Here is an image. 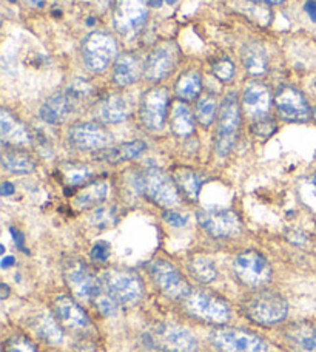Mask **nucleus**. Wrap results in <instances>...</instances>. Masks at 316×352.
Masks as SVG:
<instances>
[{
  "mask_svg": "<svg viewBox=\"0 0 316 352\" xmlns=\"http://www.w3.org/2000/svg\"><path fill=\"white\" fill-rule=\"evenodd\" d=\"M135 186L156 206L174 207L179 204V188L174 179L159 168H147L137 173Z\"/></svg>",
  "mask_w": 316,
  "mask_h": 352,
  "instance_id": "obj_2",
  "label": "nucleus"
},
{
  "mask_svg": "<svg viewBox=\"0 0 316 352\" xmlns=\"http://www.w3.org/2000/svg\"><path fill=\"white\" fill-rule=\"evenodd\" d=\"M313 118H315V121H316V109L313 110Z\"/></svg>",
  "mask_w": 316,
  "mask_h": 352,
  "instance_id": "obj_55",
  "label": "nucleus"
},
{
  "mask_svg": "<svg viewBox=\"0 0 316 352\" xmlns=\"http://www.w3.org/2000/svg\"><path fill=\"white\" fill-rule=\"evenodd\" d=\"M71 111L73 110L71 107H69L65 93H58V94H53V96L42 105L41 118L48 124L58 125V124L65 122Z\"/></svg>",
  "mask_w": 316,
  "mask_h": 352,
  "instance_id": "obj_25",
  "label": "nucleus"
},
{
  "mask_svg": "<svg viewBox=\"0 0 316 352\" xmlns=\"http://www.w3.org/2000/svg\"><path fill=\"white\" fill-rule=\"evenodd\" d=\"M91 301L96 305L98 311L105 317H113L117 314V309H119L117 300L113 297V295L106 291L102 285H100V281H99L98 291L94 292V297Z\"/></svg>",
  "mask_w": 316,
  "mask_h": 352,
  "instance_id": "obj_37",
  "label": "nucleus"
},
{
  "mask_svg": "<svg viewBox=\"0 0 316 352\" xmlns=\"http://www.w3.org/2000/svg\"><path fill=\"white\" fill-rule=\"evenodd\" d=\"M12 264H14V258H12V256H5V258L2 260V267L3 269L11 267Z\"/></svg>",
  "mask_w": 316,
  "mask_h": 352,
  "instance_id": "obj_49",
  "label": "nucleus"
},
{
  "mask_svg": "<svg viewBox=\"0 0 316 352\" xmlns=\"http://www.w3.org/2000/svg\"><path fill=\"white\" fill-rule=\"evenodd\" d=\"M63 275L65 281L76 297L82 301H91L94 292L99 287V280L91 274V270L85 266L84 261L69 258L63 264Z\"/></svg>",
  "mask_w": 316,
  "mask_h": 352,
  "instance_id": "obj_12",
  "label": "nucleus"
},
{
  "mask_svg": "<svg viewBox=\"0 0 316 352\" xmlns=\"http://www.w3.org/2000/svg\"><path fill=\"white\" fill-rule=\"evenodd\" d=\"M213 74L216 76L219 80H230L233 78V74H235V65H233V62L229 59H219L213 64Z\"/></svg>",
  "mask_w": 316,
  "mask_h": 352,
  "instance_id": "obj_39",
  "label": "nucleus"
},
{
  "mask_svg": "<svg viewBox=\"0 0 316 352\" xmlns=\"http://www.w3.org/2000/svg\"><path fill=\"white\" fill-rule=\"evenodd\" d=\"M111 252L110 244L106 241H99L98 244H94V248L91 249V258L96 263H105L109 260Z\"/></svg>",
  "mask_w": 316,
  "mask_h": 352,
  "instance_id": "obj_42",
  "label": "nucleus"
},
{
  "mask_svg": "<svg viewBox=\"0 0 316 352\" xmlns=\"http://www.w3.org/2000/svg\"><path fill=\"white\" fill-rule=\"evenodd\" d=\"M0 135L5 146L8 144L11 147H22L31 142L27 127L6 109L0 111Z\"/></svg>",
  "mask_w": 316,
  "mask_h": 352,
  "instance_id": "obj_20",
  "label": "nucleus"
},
{
  "mask_svg": "<svg viewBox=\"0 0 316 352\" xmlns=\"http://www.w3.org/2000/svg\"><path fill=\"white\" fill-rule=\"evenodd\" d=\"M271 104V96L269 88L264 84L251 82L245 87L242 94V107L245 115L253 121H259L267 116Z\"/></svg>",
  "mask_w": 316,
  "mask_h": 352,
  "instance_id": "obj_18",
  "label": "nucleus"
},
{
  "mask_svg": "<svg viewBox=\"0 0 316 352\" xmlns=\"http://www.w3.org/2000/svg\"><path fill=\"white\" fill-rule=\"evenodd\" d=\"M166 2H167L168 5H174L176 2H178V0H166Z\"/></svg>",
  "mask_w": 316,
  "mask_h": 352,
  "instance_id": "obj_54",
  "label": "nucleus"
},
{
  "mask_svg": "<svg viewBox=\"0 0 316 352\" xmlns=\"http://www.w3.org/2000/svg\"><path fill=\"white\" fill-rule=\"evenodd\" d=\"M278 115L289 122H306L311 118V107L295 87H282L275 98Z\"/></svg>",
  "mask_w": 316,
  "mask_h": 352,
  "instance_id": "obj_14",
  "label": "nucleus"
},
{
  "mask_svg": "<svg viewBox=\"0 0 316 352\" xmlns=\"http://www.w3.org/2000/svg\"><path fill=\"white\" fill-rule=\"evenodd\" d=\"M233 270H235L239 281L251 287L267 285L271 278V267L269 261L255 250L239 254L233 261Z\"/></svg>",
  "mask_w": 316,
  "mask_h": 352,
  "instance_id": "obj_9",
  "label": "nucleus"
},
{
  "mask_svg": "<svg viewBox=\"0 0 316 352\" xmlns=\"http://www.w3.org/2000/svg\"><path fill=\"white\" fill-rule=\"evenodd\" d=\"M216 111L218 102L213 94H204L198 100V105H196V118H198L199 124L204 125V127H208V125L213 124L214 118H216Z\"/></svg>",
  "mask_w": 316,
  "mask_h": 352,
  "instance_id": "obj_36",
  "label": "nucleus"
},
{
  "mask_svg": "<svg viewBox=\"0 0 316 352\" xmlns=\"http://www.w3.org/2000/svg\"><path fill=\"white\" fill-rule=\"evenodd\" d=\"M151 348L166 352H196L199 348L192 332L173 323H159L145 337Z\"/></svg>",
  "mask_w": 316,
  "mask_h": 352,
  "instance_id": "obj_5",
  "label": "nucleus"
},
{
  "mask_svg": "<svg viewBox=\"0 0 316 352\" xmlns=\"http://www.w3.org/2000/svg\"><path fill=\"white\" fill-rule=\"evenodd\" d=\"M251 2H262V3H269V5H280L286 0H251Z\"/></svg>",
  "mask_w": 316,
  "mask_h": 352,
  "instance_id": "obj_51",
  "label": "nucleus"
},
{
  "mask_svg": "<svg viewBox=\"0 0 316 352\" xmlns=\"http://www.w3.org/2000/svg\"><path fill=\"white\" fill-rule=\"evenodd\" d=\"M188 270L196 281L202 283V285H208L216 280V267H214L213 261L204 256H193L188 260Z\"/></svg>",
  "mask_w": 316,
  "mask_h": 352,
  "instance_id": "obj_33",
  "label": "nucleus"
},
{
  "mask_svg": "<svg viewBox=\"0 0 316 352\" xmlns=\"http://www.w3.org/2000/svg\"><path fill=\"white\" fill-rule=\"evenodd\" d=\"M36 334L49 344H60L63 338L62 324L56 316L43 314L36 322Z\"/></svg>",
  "mask_w": 316,
  "mask_h": 352,
  "instance_id": "obj_31",
  "label": "nucleus"
},
{
  "mask_svg": "<svg viewBox=\"0 0 316 352\" xmlns=\"http://www.w3.org/2000/svg\"><path fill=\"white\" fill-rule=\"evenodd\" d=\"M178 64V48L172 42H163L153 48L145 60V76L150 80H162Z\"/></svg>",
  "mask_w": 316,
  "mask_h": 352,
  "instance_id": "obj_17",
  "label": "nucleus"
},
{
  "mask_svg": "<svg viewBox=\"0 0 316 352\" xmlns=\"http://www.w3.org/2000/svg\"><path fill=\"white\" fill-rule=\"evenodd\" d=\"M69 142L79 150H104L113 142V136L98 122L78 124L69 129Z\"/></svg>",
  "mask_w": 316,
  "mask_h": 352,
  "instance_id": "obj_16",
  "label": "nucleus"
},
{
  "mask_svg": "<svg viewBox=\"0 0 316 352\" xmlns=\"http://www.w3.org/2000/svg\"><path fill=\"white\" fill-rule=\"evenodd\" d=\"M23 2L30 6H36V8L37 6H39V8L41 6H43V0H23Z\"/></svg>",
  "mask_w": 316,
  "mask_h": 352,
  "instance_id": "obj_50",
  "label": "nucleus"
},
{
  "mask_svg": "<svg viewBox=\"0 0 316 352\" xmlns=\"http://www.w3.org/2000/svg\"><path fill=\"white\" fill-rule=\"evenodd\" d=\"M304 10L307 12V16L316 23V0H308V2H306Z\"/></svg>",
  "mask_w": 316,
  "mask_h": 352,
  "instance_id": "obj_46",
  "label": "nucleus"
},
{
  "mask_svg": "<svg viewBox=\"0 0 316 352\" xmlns=\"http://www.w3.org/2000/svg\"><path fill=\"white\" fill-rule=\"evenodd\" d=\"M116 41L106 33H91L87 37L82 47L85 65L93 72H100L109 67L110 62L116 56Z\"/></svg>",
  "mask_w": 316,
  "mask_h": 352,
  "instance_id": "obj_10",
  "label": "nucleus"
},
{
  "mask_svg": "<svg viewBox=\"0 0 316 352\" xmlns=\"http://www.w3.org/2000/svg\"><path fill=\"white\" fill-rule=\"evenodd\" d=\"M168 109V93L166 88H151L144 94L141 105V119L145 127L151 131L163 129Z\"/></svg>",
  "mask_w": 316,
  "mask_h": 352,
  "instance_id": "obj_15",
  "label": "nucleus"
},
{
  "mask_svg": "<svg viewBox=\"0 0 316 352\" xmlns=\"http://www.w3.org/2000/svg\"><path fill=\"white\" fill-rule=\"evenodd\" d=\"M147 17L148 11L145 0H116L113 21L119 34L128 39L136 37L145 27Z\"/></svg>",
  "mask_w": 316,
  "mask_h": 352,
  "instance_id": "obj_8",
  "label": "nucleus"
},
{
  "mask_svg": "<svg viewBox=\"0 0 316 352\" xmlns=\"http://www.w3.org/2000/svg\"><path fill=\"white\" fill-rule=\"evenodd\" d=\"M14 193V186L11 184V182H3L2 184V195L3 197H8V195Z\"/></svg>",
  "mask_w": 316,
  "mask_h": 352,
  "instance_id": "obj_48",
  "label": "nucleus"
},
{
  "mask_svg": "<svg viewBox=\"0 0 316 352\" xmlns=\"http://www.w3.org/2000/svg\"><path fill=\"white\" fill-rule=\"evenodd\" d=\"M210 342L219 352H269L261 337L238 328H218L210 334Z\"/></svg>",
  "mask_w": 316,
  "mask_h": 352,
  "instance_id": "obj_7",
  "label": "nucleus"
},
{
  "mask_svg": "<svg viewBox=\"0 0 316 352\" xmlns=\"http://www.w3.org/2000/svg\"><path fill=\"white\" fill-rule=\"evenodd\" d=\"M287 238H289L290 243L298 244V246H301V244L306 243V236L302 235V234H300V232H292V234L287 235Z\"/></svg>",
  "mask_w": 316,
  "mask_h": 352,
  "instance_id": "obj_47",
  "label": "nucleus"
},
{
  "mask_svg": "<svg viewBox=\"0 0 316 352\" xmlns=\"http://www.w3.org/2000/svg\"><path fill=\"white\" fill-rule=\"evenodd\" d=\"M113 219H115V212L110 209H98L93 215V223L98 226V228H109L113 224Z\"/></svg>",
  "mask_w": 316,
  "mask_h": 352,
  "instance_id": "obj_41",
  "label": "nucleus"
},
{
  "mask_svg": "<svg viewBox=\"0 0 316 352\" xmlns=\"http://www.w3.org/2000/svg\"><path fill=\"white\" fill-rule=\"evenodd\" d=\"M6 295H8V286L2 285V298H6Z\"/></svg>",
  "mask_w": 316,
  "mask_h": 352,
  "instance_id": "obj_53",
  "label": "nucleus"
},
{
  "mask_svg": "<svg viewBox=\"0 0 316 352\" xmlns=\"http://www.w3.org/2000/svg\"><path fill=\"white\" fill-rule=\"evenodd\" d=\"M244 316L253 323L261 326H273L281 323L289 314V303L282 295L273 291H255L242 301Z\"/></svg>",
  "mask_w": 316,
  "mask_h": 352,
  "instance_id": "obj_1",
  "label": "nucleus"
},
{
  "mask_svg": "<svg viewBox=\"0 0 316 352\" xmlns=\"http://www.w3.org/2000/svg\"><path fill=\"white\" fill-rule=\"evenodd\" d=\"M98 116L102 122L119 124L128 116V104L119 94H110L99 102Z\"/></svg>",
  "mask_w": 316,
  "mask_h": 352,
  "instance_id": "obj_23",
  "label": "nucleus"
},
{
  "mask_svg": "<svg viewBox=\"0 0 316 352\" xmlns=\"http://www.w3.org/2000/svg\"><path fill=\"white\" fill-rule=\"evenodd\" d=\"M163 219L173 228H182V226L187 224V217L181 215V213L174 212V210H167L163 213Z\"/></svg>",
  "mask_w": 316,
  "mask_h": 352,
  "instance_id": "obj_44",
  "label": "nucleus"
},
{
  "mask_svg": "<svg viewBox=\"0 0 316 352\" xmlns=\"http://www.w3.org/2000/svg\"><path fill=\"white\" fill-rule=\"evenodd\" d=\"M65 96L74 111L91 102L94 98V88L84 79H74L65 90Z\"/></svg>",
  "mask_w": 316,
  "mask_h": 352,
  "instance_id": "obj_30",
  "label": "nucleus"
},
{
  "mask_svg": "<svg viewBox=\"0 0 316 352\" xmlns=\"http://www.w3.org/2000/svg\"><path fill=\"white\" fill-rule=\"evenodd\" d=\"M3 352H37V351L34 344L31 343L27 337L14 336L6 342Z\"/></svg>",
  "mask_w": 316,
  "mask_h": 352,
  "instance_id": "obj_38",
  "label": "nucleus"
},
{
  "mask_svg": "<svg viewBox=\"0 0 316 352\" xmlns=\"http://www.w3.org/2000/svg\"><path fill=\"white\" fill-rule=\"evenodd\" d=\"M172 130L178 136H188L194 131V119L188 105L176 102L172 110Z\"/></svg>",
  "mask_w": 316,
  "mask_h": 352,
  "instance_id": "obj_32",
  "label": "nucleus"
},
{
  "mask_svg": "<svg viewBox=\"0 0 316 352\" xmlns=\"http://www.w3.org/2000/svg\"><path fill=\"white\" fill-rule=\"evenodd\" d=\"M173 179L176 182V186H178L179 192L184 193V197L187 199H198L201 186L202 182H204V179H202V176L198 172L192 170V168H178V170H174L173 173Z\"/></svg>",
  "mask_w": 316,
  "mask_h": 352,
  "instance_id": "obj_27",
  "label": "nucleus"
},
{
  "mask_svg": "<svg viewBox=\"0 0 316 352\" xmlns=\"http://www.w3.org/2000/svg\"><path fill=\"white\" fill-rule=\"evenodd\" d=\"M145 152V144L142 141H131L121 144L117 147H109L100 150L98 153V160L110 162V164H119L130 160H135Z\"/></svg>",
  "mask_w": 316,
  "mask_h": 352,
  "instance_id": "obj_24",
  "label": "nucleus"
},
{
  "mask_svg": "<svg viewBox=\"0 0 316 352\" xmlns=\"http://www.w3.org/2000/svg\"><path fill=\"white\" fill-rule=\"evenodd\" d=\"M99 281L117 300V303L135 305L144 295V285L141 278L130 269H106Z\"/></svg>",
  "mask_w": 316,
  "mask_h": 352,
  "instance_id": "obj_4",
  "label": "nucleus"
},
{
  "mask_svg": "<svg viewBox=\"0 0 316 352\" xmlns=\"http://www.w3.org/2000/svg\"><path fill=\"white\" fill-rule=\"evenodd\" d=\"M275 130L276 124L273 119H259V121H255V125H253V133L258 138H261V140H267L269 136L275 133Z\"/></svg>",
  "mask_w": 316,
  "mask_h": 352,
  "instance_id": "obj_40",
  "label": "nucleus"
},
{
  "mask_svg": "<svg viewBox=\"0 0 316 352\" xmlns=\"http://www.w3.org/2000/svg\"><path fill=\"white\" fill-rule=\"evenodd\" d=\"M242 64L251 76H262L269 70V59L264 48L258 43H250L244 48Z\"/></svg>",
  "mask_w": 316,
  "mask_h": 352,
  "instance_id": "obj_28",
  "label": "nucleus"
},
{
  "mask_svg": "<svg viewBox=\"0 0 316 352\" xmlns=\"http://www.w3.org/2000/svg\"><path fill=\"white\" fill-rule=\"evenodd\" d=\"M198 221L207 234L214 238L235 236L241 232V219L233 210L205 209L198 213Z\"/></svg>",
  "mask_w": 316,
  "mask_h": 352,
  "instance_id": "obj_13",
  "label": "nucleus"
},
{
  "mask_svg": "<svg viewBox=\"0 0 316 352\" xmlns=\"http://www.w3.org/2000/svg\"><path fill=\"white\" fill-rule=\"evenodd\" d=\"M162 3H163V0H148V5L153 6V8H159Z\"/></svg>",
  "mask_w": 316,
  "mask_h": 352,
  "instance_id": "obj_52",
  "label": "nucleus"
},
{
  "mask_svg": "<svg viewBox=\"0 0 316 352\" xmlns=\"http://www.w3.org/2000/svg\"><path fill=\"white\" fill-rule=\"evenodd\" d=\"M150 274L156 286L170 298L184 300L192 292L190 285L179 270L166 260H156L151 264Z\"/></svg>",
  "mask_w": 316,
  "mask_h": 352,
  "instance_id": "obj_11",
  "label": "nucleus"
},
{
  "mask_svg": "<svg viewBox=\"0 0 316 352\" xmlns=\"http://www.w3.org/2000/svg\"><path fill=\"white\" fill-rule=\"evenodd\" d=\"M239 127H241V113L235 94H229L221 105L216 131V153L227 156L235 147Z\"/></svg>",
  "mask_w": 316,
  "mask_h": 352,
  "instance_id": "obj_6",
  "label": "nucleus"
},
{
  "mask_svg": "<svg viewBox=\"0 0 316 352\" xmlns=\"http://www.w3.org/2000/svg\"><path fill=\"white\" fill-rule=\"evenodd\" d=\"M2 166L5 170L10 173L27 175L34 172L36 161L33 160V156L23 152V150L11 147L8 150H5L2 155Z\"/></svg>",
  "mask_w": 316,
  "mask_h": 352,
  "instance_id": "obj_26",
  "label": "nucleus"
},
{
  "mask_svg": "<svg viewBox=\"0 0 316 352\" xmlns=\"http://www.w3.org/2000/svg\"><path fill=\"white\" fill-rule=\"evenodd\" d=\"M287 342L298 352H316V326L307 322L292 323L284 331Z\"/></svg>",
  "mask_w": 316,
  "mask_h": 352,
  "instance_id": "obj_21",
  "label": "nucleus"
},
{
  "mask_svg": "<svg viewBox=\"0 0 316 352\" xmlns=\"http://www.w3.org/2000/svg\"><path fill=\"white\" fill-rule=\"evenodd\" d=\"M11 236H12V241L16 243V246L21 249V250H25V238H23V235H22V232H19L16 228H11Z\"/></svg>",
  "mask_w": 316,
  "mask_h": 352,
  "instance_id": "obj_45",
  "label": "nucleus"
},
{
  "mask_svg": "<svg viewBox=\"0 0 316 352\" xmlns=\"http://www.w3.org/2000/svg\"><path fill=\"white\" fill-rule=\"evenodd\" d=\"M302 197L308 204L316 209V175L311 176L302 186Z\"/></svg>",
  "mask_w": 316,
  "mask_h": 352,
  "instance_id": "obj_43",
  "label": "nucleus"
},
{
  "mask_svg": "<svg viewBox=\"0 0 316 352\" xmlns=\"http://www.w3.org/2000/svg\"><path fill=\"white\" fill-rule=\"evenodd\" d=\"M192 318L208 324H225L230 320V307L218 295L205 291H192L182 300Z\"/></svg>",
  "mask_w": 316,
  "mask_h": 352,
  "instance_id": "obj_3",
  "label": "nucleus"
},
{
  "mask_svg": "<svg viewBox=\"0 0 316 352\" xmlns=\"http://www.w3.org/2000/svg\"><path fill=\"white\" fill-rule=\"evenodd\" d=\"M60 176L63 182L69 187H76L87 182L91 178V170L84 164H76V162H65L60 166Z\"/></svg>",
  "mask_w": 316,
  "mask_h": 352,
  "instance_id": "obj_34",
  "label": "nucleus"
},
{
  "mask_svg": "<svg viewBox=\"0 0 316 352\" xmlns=\"http://www.w3.org/2000/svg\"><path fill=\"white\" fill-rule=\"evenodd\" d=\"M142 73L141 62L135 54H122L119 56L115 64V73H113V80L119 87H126L135 84Z\"/></svg>",
  "mask_w": 316,
  "mask_h": 352,
  "instance_id": "obj_22",
  "label": "nucleus"
},
{
  "mask_svg": "<svg viewBox=\"0 0 316 352\" xmlns=\"http://www.w3.org/2000/svg\"><path fill=\"white\" fill-rule=\"evenodd\" d=\"M201 74L198 72H190L184 76H181V79L178 80V84H176V94L181 99H194L198 94L201 93Z\"/></svg>",
  "mask_w": 316,
  "mask_h": 352,
  "instance_id": "obj_35",
  "label": "nucleus"
},
{
  "mask_svg": "<svg viewBox=\"0 0 316 352\" xmlns=\"http://www.w3.org/2000/svg\"><path fill=\"white\" fill-rule=\"evenodd\" d=\"M54 314L62 326L68 329H85L90 324L85 311L76 303L73 298L67 297V295H60L54 300Z\"/></svg>",
  "mask_w": 316,
  "mask_h": 352,
  "instance_id": "obj_19",
  "label": "nucleus"
},
{
  "mask_svg": "<svg viewBox=\"0 0 316 352\" xmlns=\"http://www.w3.org/2000/svg\"><path fill=\"white\" fill-rule=\"evenodd\" d=\"M109 193V187L104 181H94L85 186L76 197V206L80 209H90V207H96L100 203H104Z\"/></svg>",
  "mask_w": 316,
  "mask_h": 352,
  "instance_id": "obj_29",
  "label": "nucleus"
}]
</instances>
